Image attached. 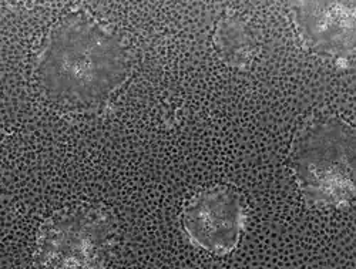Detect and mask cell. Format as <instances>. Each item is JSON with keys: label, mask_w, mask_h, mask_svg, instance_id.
Listing matches in <instances>:
<instances>
[{"label": "cell", "mask_w": 356, "mask_h": 269, "mask_svg": "<svg viewBox=\"0 0 356 269\" xmlns=\"http://www.w3.org/2000/svg\"><path fill=\"white\" fill-rule=\"evenodd\" d=\"M286 165L308 206L350 208L356 197L355 127L335 113H312L292 136Z\"/></svg>", "instance_id": "obj_2"}, {"label": "cell", "mask_w": 356, "mask_h": 269, "mask_svg": "<svg viewBox=\"0 0 356 269\" xmlns=\"http://www.w3.org/2000/svg\"><path fill=\"white\" fill-rule=\"evenodd\" d=\"M117 222L102 204L76 202L57 209L39 227L33 252L38 268H104L115 247Z\"/></svg>", "instance_id": "obj_3"}, {"label": "cell", "mask_w": 356, "mask_h": 269, "mask_svg": "<svg viewBox=\"0 0 356 269\" xmlns=\"http://www.w3.org/2000/svg\"><path fill=\"white\" fill-rule=\"evenodd\" d=\"M288 16L296 39L308 53L352 69L356 46L355 2H289Z\"/></svg>", "instance_id": "obj_5"}, {"label": "cell", "mask_w": 356, "mask_h": 269, "mask_svg": "<svg viewBox=\"0 0 356 269\" xmlns=\"http://www.w3.org/2000/svg\"><path fill=\"white\" fill-rule=\"evenodd\" d=\"M180 221L195 248L225 256L236 250L245 231V201L231 186L205 188L186 201Z\"/></svg>", "instance_id": "obj_4"}, {"label": "cell", "mask_w": 356, "mask_h": 269, "mask_svg": "<svg viewBox=\"0 0 356 269\" xmlns=\"http://www.w3.org/2000/svg\"><path fill=\"white\" fill-rule=\"evenodd\" d=\"M130 74L124 40L83 8L58 16L35 54L33 76L42 96L69 113L100 110Z\"/></svg>", "instance_id": "obj_1"}, {"label": "cell", "mask_w": 356, "mask_h": 269, "mask_svg": "<svg viewBox=\"0 0 356 269\" xmlns=\"http://www.w3.org/2000/svg\"><path fill=\"white\" fill-rule=\"evenodd\" d=\"M213 43L222 62L238 70L250 69L258 53V39L254 28L238 13H227L218 20Z\"/></svg>", "instance_id": "obj_6"}]
</instances>
